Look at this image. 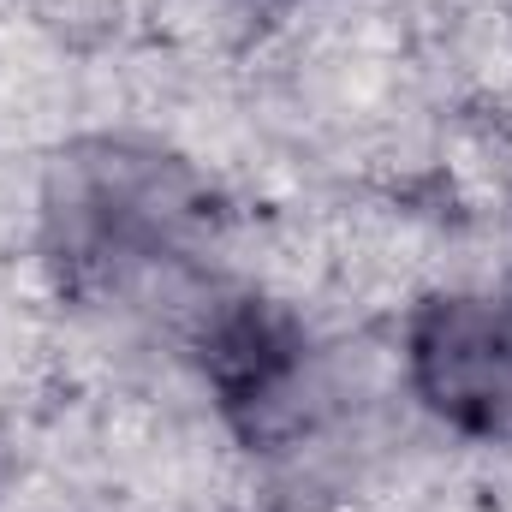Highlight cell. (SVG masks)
<instances>
[{
  "label": "cell",
  "mask_w": 512,
  "mask_h": 512,
  "mask_svg": "<svg viewBox=\"0 0 512 512\" xmlns=\"http://www.w3.org/2000/svg\"><path fill=\"white\" fill-rule=\"evenodd\" d=\"M215 233V185L155 137L84 131L42 167L36 256L78 310H137L155 292L191 286Z\"/></svg>",
  "instance_id": "6da1fadb"
},
{
  "label": "cell",
  "mask_w": 512,
  "mask_h": 512,
  "mask_svg": "<svg viewBox=\"0 0 512 512\" xmlns=\"http://www.w3.org/2000/svg\"><path fill=\"white\" fill-rule=\"evenodd\" d=\"M185 358L233 441L262 459L304 453L340 405L316 328L256 286H203L185 310Z\"/></svg>",
  "instance_id": "7a4b0ae2"
},
{
  "label": "cell",
  "mask_w": 512,
  "mask_h": 512,
  "mask_svg": "<svg viewBox=\"0 0 512 512\" xmlns=\"http://www.w3.org/2000/svg\"><path fill=\"white\" fill-rule=\"evenodd\" d=\"M405 393L459 441H512V292L435 286L399 328Z\"/></svg>",
  "instance_id": "3957f363"
}]
</instances>
